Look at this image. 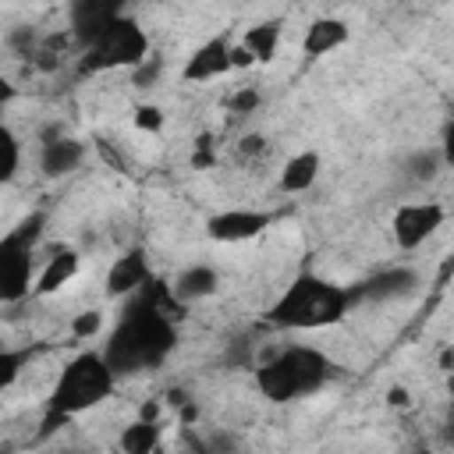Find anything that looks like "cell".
<instances>
[{"mask_svg": "<svg viewBox=\"0 0 454 454\" xmlns=\"http://www.w3.org/2000/svg\"><path fill=\"white\" fill-rule=\"evenodd\" d=\"M145 280H153L149 259H145L142 248H131V252H124V255L114 259V266H110V273H106V294H110V298L135 294Z\"/></svg>", "mask_w": 454, "mask_h": 454, "instance_id": "13", "label": "cell"}, {"mask_svg": "<svg viewBox=\"0 0 454 454\" xmlns=\"http://www.w3.org/2000/svg\"><path fill=\"white\" fill-rule=\"evenodd\" d=\"M351 305V287H340L316 273H298L266 309V323L277 330H323L340 323Z\"/></svg>", "mask_w": 454, "mask_h": 454, "instance_id": "2", "label": "cell"}, {"mask_svg": "<svg viewBox=\"0 0 454 454\" xmlns=\"http://www.w3.org/2000/svg\"><path fill=\"white\" fill-rule=\"evenodd\" d=\"M259 103H262V96H259V89H255V85H245V89H238V92H231L223 106H227L231 114H252V110H255Z\"/></svg>", "mask_w": 454, "mask_h": 454, "instance_id": "23", "label": "cell"}, {"mask_svg": "<svg viewBox=\"0 0 454 454\" xmlns=\"http://www.w3.org/2000/svg\"><path fill=\"white\" fill-rule=\"evenodd\" d=\"M443 220H447V209L440 202H404V206H397L394 223H390L397 248H404V252L419 248L426 238L436 234V227H443Z\"/></svg>", "mask_w": 454, "mask_h": 454, "instance_id": "7", "label": "cell"}, {"mask_svg": "<svg viewBox=\"0 0 454 454\" xmlns=\"http://www.w3.org/2000/svg\"><path fill=\"white\" fill-rule=\"evenodd\" d=\"M280 28H284L280 18H266V21H255L252 28H245L241 46L255 57V64H270V60H273L277 43H280Z\"/></svg>", "mask_w": 454, "mask_h": 454, "instance_id": "18", "label": "cell"}, {"mask_svg": "<svg viewBox=\"0 0 454 454\" xmlns=\"http://www.w3.org/2000/svg\"><path fill=\"white\" fill-rule=\"evenodd\" d=\"M344 43H348V21H340V18H316L305 28V35H301V53L309 60H319V57L333 53Z\"/></svg>", "mask_w": 454, "mask_h": 454, "instance_id": "15", "label": "cell"}, {"mask_svg": "<svg viewBox=\"0 0 454 454\" xmlns=\"http://www.w3.org/2000/svg\"><path fill=\"white\" fill-rule=\"evenodd\" d=\"M135 128H138V131H149V135L163 131V110H160V106H153V103L135 106Z\"/></svg>", "mask_w": 454, "mask_h": 454, "instance_id": "26", "label": "cell"}, {"mask_svg": "<svg viewBox=\"0 0 454 454\" xmlns=\"http://www.w3.org/2000/svg\"><path fill=\"white\" fill-rule=\"evenodd\" d=\"M138 291H142V298L124 309L121 323L110 330V337L103 344V358L114 369V376L149 372V369L163 365V358L177 348V326L167 316L170 305H177L170 287L163 291V284L145 280Z\"/></svg>", "mask_w": 454, "mask_h": 454, "instance_id": "1", "label": "cell"}, {"mask_svg": "<svg viewBox=\"0 0 454 454\" xmlns=\"http://www.w3.org/2000/svg\"><path fill=\"white\" fill-rule=\"evenodd\" d=\"M114 387H117V376L106 365L103 351H82V355H74L60 369V376H57V383L50 390L46 419H43V433L39 436H50L53 429H60V422H67V419H74V415L103 404L114 394Z\"/></svg>", "mask_w": 454, "mask_h": 454, "instance_id": "3", "label": "cell"}, {"mask_svg": "<svg viewBox=\"0 0 454 454\" xmlns=\"http://www.w3.org/2000/svg\"><path fill=\"white\" fill-rule=\"evenodd\" d=\"M160 71H163V60L149 53L142 64H135V67H131V85H138V89H149V85L160 78Z\"/></svg>", "mask_w": 454, "mask_h": 454, "instance_id": "25", "label": "cell"}, {"mask_svg": "<svg viewBox=\"0 0 454 454\" xmlns=\"http://www.w3.org/2000/svg\"><path fill=\"white\" fill-rule=\"evenodd\" d=\"M419 273L411 266H390L372 273L369 280L351 287V301H394V298H408L419 291Z\"/></svg>", "mask_w": 454, "mask_h": 454, "instance_id": "10", "label": "cell"}, {"mask_svg": "<svg viewBox=\"0 0 454 454\" xmlns=\"http://www.w3.org/2000/svg\"><path fill=\"white\" fill-rule=\"evenodd\" d=\"M149 57V35L142 32V25L128 14L114 18L82 53L78 71L82 74H99V71H114V67H135Z\"/></svg>", "mask_w": 454, "mask_h": 454, "instance_id": "6", "label": "cell"}, {"mask_svg": "<svg viewBox=\"0 0 454 454\" xmlns=\"http://www.w3.org/2000/svg\"><path fill=\"white\" fill-rule=\"evenodd\" d=\"M46 213H28L14 231L0 238V305L21 301L35 280V241L43 234Z\"/></svg>", "mask_w": 454, "mask_h": 454, "instance_id": "5", "label": "cell"}, {"mask_svg": "<svg viewBox=\"0 0 454 454\" xmlns=\"http://www.w3.org/2000/svg\"><path fill=\"white\" fill-rule=\"evenodd\" d=\"M192 163H195V167H209V163H213V153H209V138H202V142H199V149H195Z\"/></svg>", "mask_w": 454, "mask_h": 454, "instance_id": "29", "label": "cell"}, {"mask_svg": "<svg viewBox=\"0 0 454 454\" xmlns=\"http://www.w3.org/2000/svg\"><path fill=\"white\" fill-rule=\"evenodd\" d=\"M11 99H14V85H11L7 74H0V106H7Z\"/></svg>", "mask_w": 454, "mask_h": 454, "instance_id": "30", "label": "cell"}, {"mask_svg": "<svg viewBox=\"0 0 454 454\" xmlns=\"http://www.w3.org/2000/svg\"><path fill=\"white\" fill-rule=\"evenodd\" d=\"M216 287H220L216 270L206 266V262H195V266H184V270L174 277L170 294H174V301H199V298L216 294Z\"/></svg>", "mask_w": 454, "mask_h": 454, "instance_id": "16", "label": "cell"}, {"mask_svg": "<svg viewBox=\"0 0 454 454\" xmlns=\"http://www.w3.org/2000/svg\"><path fill=\"white\" fill-rule=\"evenodd\" d=\"M262 149H266V138H262V135H245V138H241V153H245V156H255V153H262Z\"/></svg>", "mask_w": 454, "mask_h": 454, "instance_id": "28", "label": "cell"}, {"mask_svg": "<svg viewBox=\"0 0 454 454\" xmlns=\"http://www.w3.org/2000/svg\"><path fill=\"white\" fill-rule=\"evenodd\" d=\"M270 223H273V213L266 209H223L206 220V234L220 245H238V241L259 238Z\"/></svg>", "mask_w": 454, "mask_h": 454, "instance_id": "8", "label": "cell"}, {"mask_svg": "<svg viewBox=\"0 0 454 454\" xmlns=\"http://www.w3.org/2000/svg\"><path fill=\"white\" fill-rule=\"evenodd\" d=\"M99 326H103V312H96V309L78 312V316L71 319V337H74V340H89L92 333H99Z\"/></svg>", "mask_w": 454, "mask_h": 454, "instance_id": "24", "label": "cell"}, {"mask_svg": "<svg viewBox=\"0 0 454 454\" xmlns=\"http://www.w3.org/2000/svg\"><path fill=\"white\" fill-rule=\"evenodd\" d=\"M231 71V39L220 32L213 39H206L202 46H195L181 67V78L184 82H209V78H220Z\"/></svg>", "mask_w": 454, "mask_h": 454, "instance_id": "11", "label": "cell"}, {"mask_svg": "<svg viewBox=\"0 0 454 454\" xmlns=\"http://www.w3.org/2000/svg\"><path fill=\"white\" fill-rule=\"evenodd\" d=\"M333 369L337 365L319 348L291 344V348H280L277 355H270L266 362L255 365V387L266 401L287 404V401L319 394L333 380Z\"/></svg>", "mask_w": 454, "mask_h": 454, "instance_id": "4", "label": "cell"}, {"mask_svg": "<svg viewBox=\"0 0 454 454\" xmlns=\"http://www.w3.org/2000/svg\"><path fill=\"white\" fill-rule=\"evenodd\" d=\"M450 355H454V351H450V348H443V355H440V369H443V372L450 369Z\"/></svg>", "mask_w": 454, "mask_h": 454, "instance_id": "32", "label": "cell"}, {"mask_svg": "<svg viewBox=\"0 0 454 454\" xmlns=\"http://www.w3.org/2000/svg\"><path fill=\"white\" fill-rule=\"evenodd\" d=\"M319 163H323V160H319L316 149H301V153H294V156L284 163V170H280V192L298 195V192L312 188L316 177H319Z\"/></svg>", "mask_w": 454, "mask_h": 454, "instance_id": "17", "label": "cell"}, {"mask_svg": "<svg viewBox=\"0 0 454 454\" xmlns=\"http://www.w3.org/2000/svg\"><path fill=\"white\" fill-rule=\"evenodd\" d=\"M117 447L124 454H149L160 447V426L153 419H138V422L124 426V433L117 436Z\"/></svg>", "mask_w": 454, "mask_h": 454, "instance_id": "19", "label": "cell"}, {"mask_svg": "<svg viewBox=\"0 0 454 454\" xmlns=\"http://www.w3.org/2000/svg\"><path fill=\"white\" fill-rule=\"evenodd\" d=\"M18 163H21V145H18L14 131L7 124H0V184H7L18 174Z\"/></svg>", "mask_w": 454, "mask_h": 454, "instance_id": "21", "label": "cell"}, {"mask_svg": "<svg viewBox=\"0 0 454 454\" xmlns=\"http://www.w3.org/2000/svg\"><path fill=\"white\" fill-rule=\"evenodd\" d=\"M85 160V142L71 138V135H53L43 142L39 153V167L46 177H67L71 170H78V163Z\"/></svg>", "mask_w": 454, "mask_h": 454, "instance_id": "14", "label": "cell"}, {"mask_svg": "<svg viewBox=\"0 0 454 454\" xmlns=\"http://www.w3.org/2000/svg\"><path fill=\"white\" fill-rule=\"evenodd\" d=\"M387 401H390V404H401V408H404V404H408V390H404V387H390Z\"/></svg>", "mask_w": 454, "mask_h": 454, "instance_id": "31", "label": "cell"}, {"mask_svg": "<svg viewBox=\"0 0 454 454\" xmlns=\"http://www.w3.org/2000/svg\"><path fill=\"white\" fill-rule=\"evenodd\" d=\"M443 153L440 149H419L411 160H408V177L411 181H433L440 170H443Z\"/></svg>", "mask_w": 454, "mask_h": 454, "instance_id": "20", "label": "cell"}, {"mask_svg": "<svg viewBox=\"0 0 454 454\" xmlns=\"http://www.w3.org/2000/svg\"><path fill=\"white\" fill-rule=\"evenodd\" d=\"M131 0H71V11H67V21H71V39L89 46L114 18L124 14Z\"/></svg>", "mask_w": 454, "mask_h": 454, "instance_id": "9", "label": "cell"}, {"mask_svg": "<svg viewBox=\"0 0 454 454\" xmlns=\"http://www.w3.org/2000/svg\"><path fill=\"white\" fill-rule=\"evenodd\" d=\"M32 358V351H11V348H0V394L18 380V372L25 369V362Z\"/></svg>", "mask_w": 454, "mask_h": 454, "instance_id": "22", "label": "cell"}, {"mask_svg": "<svg viewBox=\"0 0 454 454\" xmlns=\"http://www.w3.org/2000/svg\"><path fill=\"white\" fill-rule=\"evenodd\" d=\"M82 266V255L71 248V245H57L50 252V259L43 262V270H35V280H32V294L46 298V294H57Z\"/></svg>", "mask_w": 454, "mask_h": 454, "instance_id": "12", "label": "cell"}, {"mask_svg": "<svg viewBox=\"0 0 454 454\" xmlns=\"http://www.w3.org/2000/svg\"><path fill=\"white\" fill-rule=\"evenodd\" d=\"M252 64H255V57H252L241 43H231V71H234V67H252Z\"/></svg>", "mask_w": 454, "mask_h": 454, "instance_id": "27", "label": "cell"}]
</instances>
